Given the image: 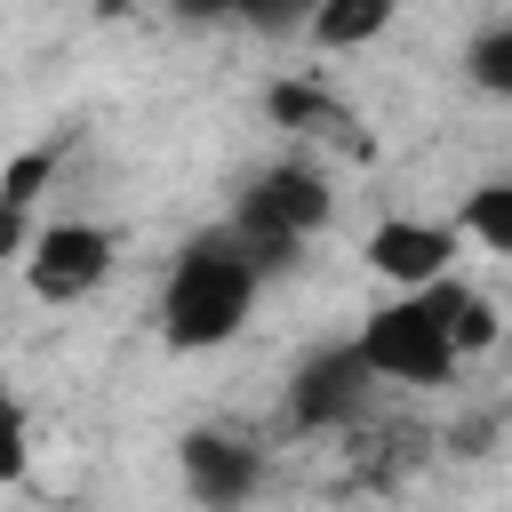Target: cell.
<instances>
[{
	"label": "cell",
	"instance_id": "obj_17",
	"mask_svg": "<svg viewBox=\"0 0 512 512\" xmlns=\"http://www.w3.org/2000/svg\"><path fill=\"white\" fill-rule=\"evenodd\" d=\"M168 8H176V16H232L240 0H168Z\"/></svg>",
	"mask_w": 512,
	"mask_h": 512
},
{
	"label": "cell",
	"instance_id": "obj_9",
	"mask_svg": "<svg viewBox=\"0 0 512 512\" xmlns=\"http://www.w3.org/2000/svg\"><path fill=\"white\" fill-rule=\"evenodd\" d=\"M432 304L448 312L456 352H488V344H496V304H488V296H472V288H456V280L440 272V280H432Z\"/></svg>",
	"mask_w": 512,
	"mask_h": 512
},
{
	"label": "cell",
	"instance_id": "obj_11",
	"mask_svg": "<svg viewBox=\"0 0 512 512\" xmlns=\"http://www.w3.org/2000/svg\"><path fill=\"white\" fill-rule=\"evenodd\" d=\"M264 104H272V120H288V128H344V112L328 104V88H312V80H280Z\"/></svg>",
	"mask_w": 512,
	"mask_h": 512
},
{
	"label": "cell",
	"instance_id": "obj_14",
	"mask_svg": "<svg viewBox=\"0 0 512 512\" xmlns=\"http://www.w3.org/2000/svg\"><path fill=\"white\" fill-rule=\"evenodd\" d=\"M24 464H32V432H24L16 392L0 384V488H8V480H24Z\"/></svg>",
	"mask_w": 512,
	"mask_h": 512
},
{
	"label": "cell",
	"instance_id": "obj_7",
	"mask_svg": "<svg viewBox=\"0 0 512 512\" xmlns=\"http://www.w3.org/2000/svg\"><path fill=\"white\" fill-rule=\"evenodd\" d=\"M184 480H192L200 504H240L256 488V448H240L224 432H192L184 440Z\"/></svg>",
	"mask_w": 512,
	"mask_h": 512
},
{
	"label": "cell",
	"instance_id": "obj_2",
	"mask_svg": "<svg viewBox=\"0 0 512 512\" xmlns=\"http://www.w3.org/2000/svg\"><path fill=\"white\" fill-rule=\"evenodd\" d=\"M360 352H368L376 384H448V368L464 360L432 288H400L392 304H376L360 320Z\"/></svg>",
	"mask_w": 512,
	"mask_h": 512
},
{
	"label": "cell",
	"instance_id": "obj_15",
	"mask_svg": "<svg viewBox=\"0 0 512 512\" xmlns=\"http://www.w3.org/2000/svg\"><path fill=\"white\" fill-rule=\"evenodd\" d=\"M232 16L256 24V32H304V24H312V0H240Z\"/></svg>",
	"mask_w": 512,
	"mask_h": 512
},
{
	"label": "cell",
	"instance_id": "obj_16",
	"mask_svg": "<svg viewBox=\"0 0 512 512\" xmlns=\"http://www.w3.org/2000/svg\"><path fill=\"white\" fill-rule=\"evenodd\" d=\"M24 248H32V224L16 200H0V256H24Z\"/></svg>",
	"mask_w": 512,
	"mask_h": 512
},
{
	"label": "cell",
	"instance_id": "obj_3",
	"mask_svg": "<svg viewBox=\"0 0 512 512\" xmlns=\"http://www.w3.org/2000/svg\"><path fill=\"white\" fill-rule=\"evenodd\" d=\"M232 224L248 232V248H256L264 264H280L296 240H312V232L328 224V184H320V168H304V160H280V168H264V176L240 192Z\"/></svg>",
	"mask_w": 512,
	"mask_h": 512
},
{
	"label": "cell",
	"instance_id": "obj_10",
	"mask_svg": "<svg viewBox=\"0 0 512 512\" xmlns=\"http://www.w3.org/2000/svg\"><path fill=\"white\" fill-rule=\"evenodd\" d=\"M480 248H496V256H512V176H496V184H480L472 200H464V216H456Z\"/></svg>",
	"mask_w": 512,
	"mask_h": 512
},
{
	"label": "cell",
	"instance_id": "obj_6",
	"mask_svg": "<svg viewBox=\"0 0 512 512\" xmlns=\"http://www.w3.org/2000/svg\"><path fill=\"white\" fill-rule=\"evenodd\" d=\"M368 272H384L392 288H432L456 256V224H424V216H384L368 232Z\"/></svg>",
	"mask_w": 512,
	"mask_h": 512
},
{
	"label": "cell",
	"instance_id": "obj_13",
	"mask_svg": "<svg viewBox=\"0 0 512 512\" xmlns=\"http://www.w3.org/2000/svg\"><path fill=\"white\" fill-rule=\"evenodd\" d=\"M464 64H472V80H480L488 96H512V24H496V32H480Z\"/></svg>",
	"mask_w": 512,
	"mask_h": 512
},
{
	"label": "cell",
	"instance_id": "obj_5",
	"mask_svg": "<svg viewBox=\"0 0 512 512\" xmlns=\"http://www.w3.org/2000/svg\"><path fill=\"white\" fill-rule=\"evenodd\" d=\"M104 272H112V232L104 224H48L24 248V280H32L40 304H80Z\"/></svg>",
	"mask_w": 512,
	"mask_h": 512
},
{
	"label": "cell",
	"instance_id": "obj_1",
	"mask_svg": "<svg viewBox=\"0 0 512 512\" xmlns=\"http://www.w3.org/2000/svg\"><path fill=\"white\" fill-rule=\"evenodd\" d=\"M256 248L240 224H208L184 240V256L168 264V288H160V336L176 352H216L240 336L248 304H256Z\"/></svg>",
	"mask_w": 512,
	"mask_h": 512
},
{
	"label": "cell",
	"instance_id": "obj_12",
	"mask_svg": "<svg viewBox=\"0 0 512 512\" xmlns=\"http://www.w3.org/2000/svg\"><path fill=\"white\" fill-rule=\"evenodd\" d=\"M48 176H56V152H48V144H32V152H16V160L0 168V200L32 208V200L48 192Z\"/></svg>",
	"mask_w": 512,
	"mask_h": 512
},
{
	"label": "cell",
	"instance_id": "obj_8",
	"mask_svg": "<svg viewBox=\"0 0 512 512\" xmlns=\"http://www.w3.org/2000/svg\"><path fill=\"white\" fill-rule=\"evenodd\" d=\"M384 24H392V0H312V40L320 48H368V40H384Z\"/></svg>",
	"mask_w": 512,
	"mask_h": 512
},
{
	"label": "cell",
	"instance_id": "obj_4",
	"mask_svg": "<svg viewBox=\"0 0 512 512\" xmlns=\"http://www.w3.org/2000/svg\"><path fill=\"white\" fill-rule=\"evenodd\" d=\"M368 392H376V368H368L360 336H352V344H328V352H312V360L296 368V384H288V424H296V432H336V424H352V416L368 408Z\"/></svg>",
	"mask_w": 512,
	"mask_h": 512
}]
</instances>
